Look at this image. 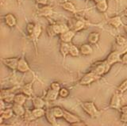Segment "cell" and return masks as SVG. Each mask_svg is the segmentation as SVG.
<instances>
[{
	"mask_svg": "<svg viewBox=\"0 0 127 126\" xmlns=\"http://www.w3.org/2000/svg\"><path fill=\"white\" fill-rule=\"evenodd\" d=\"M59 95L61 98H66L69 95V90L65 87L61 88V90H60V91H59Z\"/></svg>",
	"mask_w": 127,
	"mask_h": 126,
	"instance_id": "obj_36",
	"label": "cell"
},
{
	"mask_svg": "<svg viewBox=\"0 0 127 126\" xmlns=\"http://www.w3.org/2000/svg\"><path fill=\"white\" fill-rule=\"evenodd\" d=\"M121 63L122 64H127V52L122 56V62Z\"/></svg>",
	"mask_w": 127,
	"mask_h": 126,
	"instance_id": "obj_42",
	"label": "cell"
},
{
	"mask_svg": "<svg viewBox=\"0 0 127 126\" xmlns=\"http://www.w3.org/2000/svg\"><path fill=\"white\" fill-rule=\"evenodd\" d=\"M32 113H33V115L35 117V119H38V118L45 115V110L43 108H34L32 110Z\"/></svg>",
	"mask_w": 127,
	"mask_h": 126,
	"instance_id": "obj_28",
	"label": "cell"
},
{
	"mask_svg": "<svg viewBox=\"0 0 127 126\" xmlns=\"http://www.w3.org/2000/svg\"><path fill=\"white\" fill-rule=\"evenodd\" d=\"M70 45L71 43H67V42H63L61 41V46H60V52L62 55L64 59L66 58V56L69 54L70 52Z\"/></svg>",
	"mask_w": 127,
	"mask_h": 126,
	"instance_id": "obj_17",
	"label": "cell"
},
{
	"mask_svg": "<svg viewBox=\"0 0 127 126\" xmlns=\"http://www.w3.org/2000/svg\"><path fill=\"white\" fill-rule=\"evenodd\" d=\"M122 55L118 51H117V50L113 51V52H111L108 55V56H107V58L106 59V61L107 64L111 67L113 64H116V63L122 62Z\"/></svg>",
	"mask_w": 127,
	"mask_h": 126,
	"instance_id": "obj_5",
	"label": "cell"
},
{
	"mask_svg": "<svg viewBox=\"0 0 127 126\" xmlns=\"http://www.w3.org/2000/svg\"><path fill=\"white\" fill-rule=\"evenodd\" d=\"M95 6L99 12L104 13L108 9V3H107L106 0H100V1L95 2Z\"/></svg>",
	"mask_w": 127,
	"mask_h": 126,
	"instance_id": "obj_22",
	"label": "cell"
},
{
	"mask_svg": "<svg viewBox=\"0 0 127 126\" xmlns=\"http://www.w3.org/2000/svg\"><path fill=\"white\" fill-rule=\"evenodd\" d=\"M12 109H13V110H14V114H16V115L19 116V117H23V115L26 113V109H24L23 105L15 103V102H14V105H13Z\"/></svg>",
	"mask_w": 127,
	"mask_h": 126,
	"instance_id": "obj_20",
	"label": "cell"
},
{
	"mask_svg": "<svg viewBox=\"0 0 127 126\" xmlns=\"http://www.w3.org/2000/svg\"><path fill=\"white\" fill-rule=\"evenodd\" d=\"M99 38H100V34L97 32H93L91 33L88 36V42L90 44H96V43L99 41Z\"/></svg>",
	"mask_w": 127,
	"mask_h": 126,
	"instance_id": "obj_26",
	"label": "cell"
},
{
	"mask_svg": "<svg viewBox=\"0 0 127 126\" xmlns=\"http://www.w3.org/2000/svg\"><path fill=\"white\" fill-rule=\"evenodd\" d=\"M79 51H80V53L82 55H84V56H88V55L92 54L93 52V49L91 47V45L89 44H83L80 46L79 48Z\"/></svg>",
	"mask_w": 127,
	"mask_h": 126,
	"instance_id": "obj_23",
	"label": "cell"
},
{
	"mask_svg": "<svg viewBox=\"0 0 127 126\" xmlns=\"http://www.w3.org/2000/svg\"><path fill=\"white\" fill-rule=\"evenodd\" d=\"M83 109L92 118H96L100 115V111L97 109L93 101H85L81 103Z\"/></svg>",
	"mask_w": 127,
	"mask_h": 126,
	"instance_id": "obj_2",
	"label": "cell"
},
{
	"mask_svg": "<svg viewBox=\"0 0 127 126\" xmlns=\"http://www.w3.org/2000/svg\"><path fill=\"white\" fill-rule=\"evenodd\" d=\"M45 117L49 124H51L52 125H57V117L54 116L52 109H45Z\"/></svg>",
	"mask_w": 127,
	"mask_h": 126,
	"instance_id": "obj_16",
	"label": "cell"
},
{
	"mask_svg": "<svg viewBox=\"0 0 127 126\" xmlns=\"http://www.w3.org/2000/svg\"><path fill=\"white\" fill-rule=\"evenodd\" d=\"M111 67L107 64L106 61H101L93 65V68L91 69V72H93L94 73H95L98 76H102L104 74L107 73L110 71Z\"/></svg>",
	"mask_w": 127,
	"mask_h": 126,
	"instance_id": "obj_3",
	"label": "cell"
},
{
	"mask_svg": "<svg viewBox=\"0 0 127 126\" xmlns=\"http://www.w3.org/2000/svg\"><path fill=\"white\" fill-rule=\"evenodd\" d=\"M26 96L27 95H26L25 94H15L14 102H15V103L21 104V105H24V104H25L26 101V99H27Z\"/></svg>",
	"mask_w": 127,
	"mask_h": 126,
	"instance_id": "obj_27",
	"label": "cell"
},
{
	"mask_svg": "<svg viewBox=\"0 0 127 126\" xmlns=\"http://www.w3.org/2000/svg\"><path fill=\"white\" fill-rule=\"evenodd\" d=\"M115 42H116L118 46H123L127 43V38L123 36H121V35H118L115 38Z\"/></svg>",
	"mask_w": 127,
	"mask_h": 126,
	"instance_id": "obj_33",
	"label": "cell"
},
{
	"mask_svg": "<svg viewBox=\"0 0 127 126\" xmlns=\"http://www.w3.org/2000/svg\"><path fill=\"white\" fill-rule=\"evenodd\" d=\"M107 23L115 29H118L120 26L123 25V23L120 16H114L112 18H110L108 21H107Z\"/></svg>",
	"mask_w": 127,
	"mask_h": 126,
	"instance_id": "obj_15",
	"label": "cell"
},
{
	"mask_svg": "<svg viewBox=\"0 0 127 126\" xmlns=\"http://www.w3.org/2000/svg\"><path fill=\"white\" fill-rule=\"evenodd\" d=\"M23 118H24V120L26 121H33L36 120L35 117L33 115L32 110H30V109H26V113L23 115Z\"/></svg>",
	"mask_w": 127,
	"mask_h": 126,
	"instance_id": "obj_32",
	"label": "cell"
},
{
	"mask_svg": "<svg viewBox=\"0 0 127 126\" xmlns=\"http://www.w3.org/2000/svg\"><path fill=\"white\" fill-rule=\"evenodd\" d=\"M53 13V9L51 6H43L36 10V14L39 17H50Z\"/></svg>",
	"mask_w": 127,
	"mask_h": 126,
	"instance_id": "obj_6",
	"label": "cell"
},
{
	"mask_svg": "<svg viewBox=\"0 0 127 126\" xmlns=\"http://www.w3.org/2000/svg\"><path fill=\"white\" fill-rule=\"evenodd\" d=\"M32 102H33L34 108H44V106L45 105V101L41 98L37 96H34L32 98Z\"/></svg>",
	"mask_w": 127,
	"mask_h": 126,
	"instance_id": "obj_25",
	"label": "cell"
},
{
	"mask_svg": "<svg viewBox=\"0 0 127 126\" xmlns=\"http://www.w3.org/2000/svg\"><path fill=\"white\" fill-rule=\"evenodd\" d=\"M2 64L6 66L7 68H9L11 70H17L18 68V64L19 58L15 57V58H2L1 59Z\"/></svg>",
	"mask_w": 127,
	"mask_h": 126,
	"instance_id": "obj_8",
	"label": "cell"
},
{
	"mask_svg": "<svg viewBox=\"0 0 127 126\" xmlns=\"http://www.w3.org/2000/svg\"><path fill=\"white\" fill-rule=\"evenodd\" d=\"M63 118L64 119L67 123H69L70 125H74L75 123H77L79 121H81L80 118L77 117L75 114L71 113L68 111H67L66 109H64V116Z\"/></svg>",
	"mask_w": 127,
	"mask_h": 126,
	"instance_id": "obj_9",
	"label": "cell"
},
{
	"mask_svg": "<svg viewBox=\"0 0 127 126\" xmlns=\"http://www.w3.org/2000/svg\"><path fill=\"white\" fill-rule=\"evenodd\" d=\"M93 1H94L95 2H98V1H100V0H93Z\"/></svg>",
	"mask_w": 127,
	"mask_h": 126,
	"instance_id": "obj_47",
	"label": "cell"
},
{
	"mask_svg": "<svg viewBox=\"0 0 127 126\" xmlns=\"http://www.w3.org/2000/svg\"><path fill=\"white\" fill-rule=\"evenodd\" d=\"M50 88H52L53 90H57V91H60V90H61V85H60L59 82H53L51 83V86H50Z\"/></svg>",
	"mask_w": 127,
	"mask_h": 126,
	"instance_id": "obj_38",
	"label": "cell"
},
{
	"mask_svg": "<svg viewBox=\"0 0 127 126\" xmlns=\"http://www.w3.org/2000/svg\"><path fill=\"white\" fill-rule=\"evenodd\" d=\"M99 78H100V76H97L96 74L91 71L90 72L85 74L84 76L80 78V80L79 82V84L82 85V86L89 85L91 83H92L93 82L98 80Z\"/></svg>",
	"mask_w": 127,
	"mask_h": 126,
	"instance_id": "obj_4",
	"label": "cell"
},
{
	"mask_svg": "<svg viewBox=\"0 0 127 126\" xmlns=\"http://www.w3.org/2000/svg\"><path fill=\"white\" fill-rule=\"evenodd\" d=\"M34 28H35V25L33 24V23H28L27 25H26V31L28 34L31 35L32 33H33V30H34Z\"/></svg>",
	"mask_w": 127,
	"mask_h": 126,
	"instance_id": "obj_37",
	"label": "cell"
},
{
	"mask_svg": "<svg viewBox=\"0 0 127 126\" xmlns=\"http://www.w3.org/2000/svg\"><path fill=\"white\" fill-rule=\"evenodd\" d=\"M14 110L13 109H6L4 111H2V113H0L1 116H0V124L2 123V120H7V119H10V117H12L14 114Z\"/></svg>",
	"mask_w": 127,
	"mask_h": 126,
	"instance_id": "obj_21",
	"label": "cell"
},
{
	"mask_svg": "<svg viewBox=\"0 0 127 126\" xmlns=\"http://www.w3.org/2000/svg\"><path fill=\"white\" fill-rule=\"evenodd\" d=\"M4 22H5V24L10 28H13L17 25V18L13 14H6L4 16Z\"/></svg>",
	"mask_w": 127,
	"mask_h": 126,
	"instance_id": "obj_12",
	"label": "cell"
},
{
	"mask_svg": "<svg viewBox=\"0 0 127 126\" xmlns=\"http://www.w3.org/2000/svg\"><path fill=\"white\" fill-rule=\"evenodd\" d=\"M69 54L71 55V56H79V54H80V51L79 49L77 48L76 46L72 45L71 43L70 45V52H69Z\"/></svg>",
	"mask_w": 127,
	"mask_h": 126,
	"instance_id": "obj_30",
	"label": "cell"
},
{
	"mask_svg": "<svg viewBox=\"0 0 127 126\" xmlns=\"http://www.w3.org/2000/svg\"><path fill=\"white\" fill-rule=\"evenodd\" d=\"M41 33H42V27H41V25H38V24H36L33 33L29 36V37L30 38V40L33 42V44H34L35 46H36V45H37V41L38 40V38L40 37V36H41Z\"/></svg>",
	"mask_w": 127,
	"mask_h": 126,
	"instance_id": "obj_11",
	"label": "cell"
},
{
	"mask_svg": "<svg viewBox=\"0 0 127 126\" xmlns=\"http://www.w3.org/2000/svg\"><path fill=\"white\" fill-rule=\"evenodd\" d=\"M35 2L37 5L45 6L48 4V0H35Z\"/></svg>",
	"mask_w": 127,
	"mask_h": 126,
	"instance_id": "obj_40",
	"label": "cell"
},
{
	"mask_svg": "<svg viewBox=\"0 0 127 126\" xmlns=\"http://www.w3.org/2000/svg\"><path fill=\"white\" fill-rule=\"evenodd\" d=\"M120 121L123 123H127V113H122L120 116Z\"/></svg>",
	"mask_w": 127,
	"mask_h": 126,
	"instance_id": "obj_41",
	"label": "cell"
},
{
	"mask_svg": "<svg viewBox=\"0 0 127 126\" xmlns=\"http://www.w3.org/2000/svg\"><path fill=\"white\" fill-rule=\"evenodd\" d=\"M119 111L121 112V113H127V105L122 106L121 109H119Z\"/></svg>",
	"mask_w": 127,
	"mask_h": 126,
	"instance_id": "obj_44",
	"label": "cell"
},
{
	"mask_svg": "<svg viewBox=\"0 0 127 126\" xmlns=\"http://www.w3.org/2000/svg\"><path fill=\"white\" fill-rule=\"evenodd\" d=\"M126 90H127V78L123 81L117 88V91L119 94H123L124 92H126Z\"/></svg>",
	"mask_w": 127,
	"mask_h": 126,
	"instance_id": "obj_34",
	"label": "cell"
},
{
	"mask_svg": "<svg viewBox=\"0 0 127 126\" xmlns=\"http://www.w3.org/2000/svg\"><path fill=\"white\" fill-rule=\"evenodd\" d=\"M120 94L118 91L115 92L111 98L110 101V108L114 109H117L119 110L121 109V98H120Z\"/></svg>",
	"mask_w": 127,
	"mask_h": 126,
	"instance_id": "obj_7",
	"label": "cell"
},
{
	"mask_svg": "<svg viewBox=\"0 0 127 126\" xmlns=\"http://www.w3.org/2000/svg\"><path fill=\"white\" fill-rule=\"evenodd\" d=\"M14 97H15V94L14 93L10 94V95H8L5 99H4V101H6V103L7 102V103H10V102H13L14 100Z\"/></svg>",
	"mask_w": 127,
	"mask_h": 126,
	"instance_id": "obj_39",
	"label": "cell"
},
{
	"mask_svg": "<svg viewBox=\"0 0 127 126\" xmlns=\"http://www.w3.org/2000/svg\"><path fill=\"white\" fill-rule=\"evenodd\" d=\"M61 6L64 10L68 11V12L73 13V14H76V12H77V10L75 8V5L70 1H65V2H62L61 4Z\"/></svg>",
	"mask_w": 127,
	"mask_h": 126,
	"instance_id": "obj_18",
	"label": "cell"
},
{
	"mask_svg": "<svg viewBox=\"0 0 127 126\" xmlns=\"http://www.w3.org/2000/svg\"><path fill=\"white\" fill-rule=\"evenodd\" d=\"M46 33L48 34V36L49 37H55L56 35V33H55V30H54V28H53V25L51 24V25H49L47 26L46 28Z\"/></svg>",
	"mask_w": 127,
	"mask_h": 126,
	"instance_id": "obj_35",
	"label": "cell"
},
{
	"mask_svg": "<svg viewBox=\"0 0 127 126\" xmlns=\"http://www.w3.org/2000/svg\"><path fill=\"white\" fill-rule=\"evenodd\" d=\"M123 27H124V29H125V31H126V33H127V25H124Z\"/></svg>",
	"mask_w": 127,
	"mask_h": 126,
	"instance_id": "obj_46",
	"label": "cell"
},
{
	"mask_svg": "<svg viewBox=\"0 0 127 126\" xmlns=\"http://www.w3.org/2000/svg\"><path fill=\"white\" fill-rule=\"evenodd\" d=\"M53 25V28H54V30H55V33L57 35H60L63 33L66 32L69 29L68 27V25H66V24H64V23H54Z\"/></svg>",
	"mask_w": 127,
	"mask_h": 126,
	"instance_id": "obj_14",
	"label": "cell"
},
{
	"mask_svg": "<svg viewBox=\"0 0 127 126\" xmlns=\"http://www.w3.org/2000/svg\"><path fill=\"white\" fill-rule=\"evenodd\" d=\"M5 101L1 99V107H0V113H2V111H4L6 108H5Z\"/></svg>",
	"mask_w": 127,
	"mask_h": 126,
	"instance_id": "obj_43",
	"label": "cell"
},
{
	"mask_svg": "<svg viewBox=\"0 0 127 126\" xmlns=\"http://www.w3.org/2000/svg\"><path fill=\"white\" fill-rule=\"evenodd\" d=\"M52 110H53V113L54 114V116L57 118L63 117V116H64V109H62L61 107L56 106V107L52 108Z\"/></svg>",
	"mask_w": 127,
	"mask_h": 126,
	"instance_id": "obj_29",
	"label": "cell"
},
{
	"mask_svg": "<svg viewBox=\"0 0 127 126\" xmlns=\"http://www.w3.org/2000/svg\"><path fill=\"white\" fill-rule=\"evenodd\" d=\"M67 25L70 29L73 30L74 32H79L86 27L87 21L81 18H74L70 19Z\"/></svg>",
	"mask_w": 127,
	"mask_h": 126,
	"instance_id": "obj_1",
	"label": "cell"
},
{
	"mask_svg": "<svg viewBox=\"0 0 127 126\" xmlns=\"http://www.w3.org/2000/svg\"><path fill=\"white\" fill-rule=\"evenodd\" d=\"M14 88L15 87L10 88V89H2L1 90V94H0V98H1V99L2 100H4L8 95H10V94L13 93L14 90H15Z\"/></svg>",
	"mask_w": 127,
	"mask_h": 126,
	"instance_id": "obj_31",
	"label": "cell"
},
{
	"mask_svg": "<svg viewBox=\"0 0 127 126\" xmlns=\"http://www.w3.org/2000/svg\"><path fill=\"white\" fill-rule=\"evenodd\" d=\"M123 14H124L126 17H127V8H126V9H125L124 12H123Z\"/></svg>",
	"mask_w": 127,
	"mask_h": 126,
	"instance_id": "obj_45",
	"label": "cell"
},
{
	"mask_svg": "<svg viewBox=\"0 0 127 126\" xmlns=\"http://www.w3.org/2000/svg\"><path fill=\"white\" fill-rule=\"evenodd\" d=\"M33 82H34V79L29 82V83H27L26 85L23 86V87L22 88V93L25 94L26 95L29 96V97H31L33 95Z\"/></svg>",
	"mask_w": 127,
	"mask_h": 126,
	"instance_id": "obj_19",
	"label": "cell"
},
{
	"mask_svg": "<svg viewBox=\"0 0 127 126\" xmlns=\"http://www.w3.org/2000/svg\"><path fill=\"white\" fill-rule=\"evenodd\" d=\"M75 35V32H74L73 30L68 29L66 32L63 33L61 34H60V39L63 42H67V43H71V40L73 39V37Z\"/></svg>",
	"mask_w": 127,
	"mask_h": 126,
	"instance_id": "obj_13",
	"label": "cell"
},
{
	"mask_svg": "<svg viewBox=\"0 0 127 126\" xmlns=\"http://www.w3.org/2000/svg\"><path fill=\"white\" fill-rule=\"evenodd\" d=\"M58 95H59V91H57V90L50 88L47 91V94L45 95V99L47 101H55L57 98Z\"/></svg>",
	"mask_w": 127,
	"mask_h": 126,
	"instance_id": "obj_24",
	"label": "cell"
},
{
	"mask_svg": "<svg viewBox=\"0 0 127 126\" xmlns=\"http://www.w3.org/2000/svg\"><path fill=\"white\" fill-rule=\"evenodd\" d=\"M17 70L18 72H22V73H26L28 72H31L30 67L29 66V64L26 61L24 56H22L18 60V68Z\"/></svg>",
	"mask_w": 127,
	"mask_h": 126,
	"instance_id": "obj_10",
	"label": "cell"
}]
</instances>
